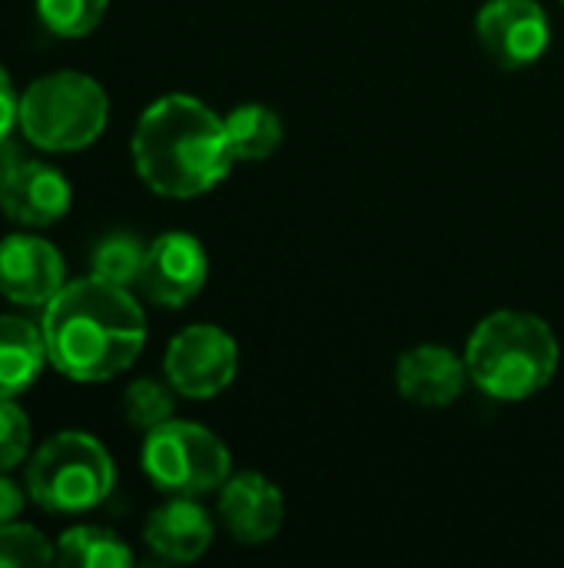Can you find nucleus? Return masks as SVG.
Instances as JSON below:
<instances>
[{
  "label": "nucleus",
  "mask_w": 564,
  "mask_h": 568,
  "mask_svg": "<svg viewBox=\"0 0 564 568\" xmlns=\"http://www.w3.org/2000/svg\"><path fill=\"white\" fill-rule=\"evenodd\" d=\"M206 276H209V256L203 243L189 233H163L146 246L143 273L136 286L150 303L163 310H180L199 296Z\"/></svg>",
  "instance_id": "obj_9"
},
{
  "label": "nucleus",
  "mask_w": 564,
  "mask_h": 568,
  "mask_svg": "<svg viewBox=\"0 0 564 568\" xmlns=\"http://www.w3.org/2000/svg\"><path fill=\"white\" fill-rule=\"evenodd\" d=\"M146 260V243L133 233H110L90 253V273L113 286H136Z\"/></svg>",
  "instance_id": "obj_18"
},
{
  "label": "nucleus",
  "mask_w": 564,
  "mask_h": 568,
  "mask_svg": "<svg viewBox=\"0 0 564 568\" xmlns=\"http://www.w3.org/2000/svg\"><path fill=\"white\" fill-rule=\"evenodd\" d=\"M57 562L70 568H126L133 562V552L110 529L73 526L57 542Z\"/></svg>",
  "instance_id": "obj_17"
},
{
  "label": "nucleus",
  "mask_w": 564,
  "mask_h": 568,
  "mask_svg": "<svg viewBox=\"0 0 564 568\" xmlns=\"http://www.w3.org/2000/svg\"><path fill=\"white\" fill-rule=\"evenodd\" d=\"M562 3H564V0H562Z\"/></svg>",
  "instance_id": "obj_26"
},
{
  "label": "nucleus",
  "mask_w": 564,
  "mask_h": 568,
  "mask_svg": "<svg viewBox=\"0 0 564 568\" xmlns=\"http://www.w3.org/2000/svg\"><path fill=\"white\" fill-rule=\"evenodd\" d=\"M63 286V256L53 243L30 233L0 240V293L10 303L43 310Z\"/></svg>",
  "instance_id": "obj_10"
},
{
  "label": "nucleus",
  "mask_w": 564,
  "mask_h": 568,
  "mask_svg": "<svg viewBox=\"0 0 564 568\" xmlns=\"http://www.w3.org/2000/svg\"><path fill=\"white\" fill-rule=\"evenodd\" d=\"M53 562V549L43 532L20 523L0 526V566H47Z\"/></svg>",
  "instance_id": "obj_21"
},
{
  "label": "nucleus",
  "mask_w": 564,
  "mask_h": 568,
  "mask_svg": "<svg viewBox=\"0 0 564 568\" xmlns=\"http://www.w3.org/2000/svg\"><path fill=\"white\" fill-rule=\"evenodd\" d=\"M233 163L223 116L189 93H166L136 120L133 166L160 196H203L226 180Z\"/></svg>",
  "instance_id": "obj_2"
},
{
  "label": "nucleus",
  "mask_w": 564,
  "mask_h": 568,
  "mask_svg": "<svg viewBox=\"0 0 564 568\" xmlns=\"http://www.w3.org/2000/svg\"><path fill=\"white\" fill-rule=\"evenodd\" d=\"M146 546L166 562H196L213 546V519L193 496H170L143 526Z\"/></svg>",
  "instance_id": "obj_14"
},
{
  "label": "nucleus",
  "mask_w": 564,
  "mask_h": 568,
  "mask_svg": "<svg viewBox=\"0 0 564 568\" xmlns=\"http://www.w3.org/2000/svg\"><path fill=\"white\" fill-rule=\"evenodd\" d=\"M223 126H226V140H229V150H233V160L239 163H259V160H269L279 143H283V120L273 106H263V103H243L236 110H229L223 116Z\"/></svg>",
  "instance_id": "obj_16"
},
{
  "label": "nucleus",
  "mask_w": 564,
  "mask_h": 568,
  "mask_svg": "<svg viewBox=\"0 0 564 568\" xmlns=\"http://www.w3.org/2000/svg\"><path fill=\"white\" fill-rule=\"evenodd\" d=\"M47 359L73 383H106L130 369L146 343V316L126 286L70 280L43 306Z\"/></svg>",
  "instance_id": "obj_1"
},
{
  "label": "nucleus",
  "mask_w": 564,
  "mask_h": 568,
  "mask_svg": "<svg viewBox=\"0 0 564 568\" xmlns=\"http://www.w3.org/2000/svg\"><path fill=\"white\" fill-rule=\"evenodd\" d=\"M219 519L239 546H263L279 536L286 499L263 473H233L219 489Z\"/></svg>",
  "instance_id": "obj_11"
},
{
  "label": "nucleus",
  "mask_w": 564,
  "mask_h": 568,
  "mask_svg": "<svg viewBox=\"0 0 564 568\" xmlns=\"http://www.w3.org/2000/svg\"><path fill=\"white\" fill-rule=\"evenodd\" d=\"M173 386L170 383H160V379H136L126 386L123 393V416L133 429H156L163 426L166 419H173Z\"/></svg>",
  "instance_id": "obj_19"
},
{
  "label": "nucleus",
  "mask_w": 564,
  "mask_h": 568,
  "mask_svg": "<svg viewBox=\"0 0 564 568\" xmlns=\"http://www.w3.org/2000/svg\"><path fill=\"white\" fill-rule=\"evenodd\" d=\"M70 180L40 160H23L0 180V210L23 226H50L70 210Z\"/></svg>",
  "instance_id": "obj_13"
},
{
  "label": "nucleus",
  "mask_w": 564,
  "mask_h": 568,
  "mask_svg": "<svg viewBox=\"0 0 564 568\" xmlns=\"http://www.w3.org/2000/svg\"><path fill=\"white\" fill-rule=\"evenodd\" d=\"M110 0H37L40 23L57 37H86L103 20Z\"/></svg>",
  "instance_id": "obj_20"
},
{
  "label": "nucleus",
  "mask_w": 564,
  "mask_h": 568,
  "mask_svg": "<svg viewBox=\"0 0 564 568\" xmlns=\"http://www.w3.org/2000/svg\"><path fill=\"white\" fill-rule=\"evenodd\" d=\"M20 133L47 153H76L96 143L110 120L106 90L76 70H60L33 80L20 93Z\"/></svg>",
  "instance_id": "obj_4"
},
{
  "label": "nucleus",
  "mask_w": 564,
  "mask_h": 568,
  "mask_svg": "<svg viewBox=\"0 0 564 568\" xmlns=\"http://www.w3.org/2000/svg\"><path fill=\"white\" fill-rule=\"evenodd\" d=\"M20 513H23V493L17 489V483L7 479V473H0V526L17 523Z\"/></svg>",
  "instance_id": "obj_24"
},
{
  "label": "nucleus",
  "mask_w": 564,
  "mask_h": 568,
  "mask_svg": "<svg viewBox=\"0 0 564 568\" xmlns=\"http://www.w3.org/2000/svg\"><path fill=\"white\" fill-rule=\"evenodd\" d=\"M469 366L465 356H459L449 346L422 343L406 349L396 359V389L402 399L422 409H445L452 406L465 386H469Z\"/></svg>",
  "instance_id": "obj_12"
},
{
  "label": "nucleus",
  "mask_w": 564,
  "mask_h": 568,
  "mask_svg": "<svg viewBox=\"0 0 564 568\" xmlns=\"http://www.w3.org/2000/svg\"><path fill=\"white\" fill-rule=\"evenodd\" d=\"M166 383L186 396V399H213L239 373V346L236 339L213 326V323H193L180 329L163 356Z\"/></svg>",
  "instance_id": "obj_7"
},
{
  "label": "nucleus",
  "mask_w": 564,
  "mask_h": 568,
  "mask_svg": "<svg viewBox=\"0 0 564 568\" xmlns=\"http://www.w3.org/2000/svg\"><path fill=\"white\" fill-rule=\"evenodd\" d=\"M116 483L113 459L90 433H57L27 463V496L57 516L96 509Z\"/></svg>",
  "instance_id": "obj_5"
},
{
  "label": "nucleus",
  "mask_w": 564,
  "mask_h": 568,
  "mask_svg": "<svg viewBox=\"0 0 564 568\" xmlns=\"http://www.w3.org/2000/svg\"><path fill=\"white\" fill-rule=\"evenodd\" d=\"M27 156H23V150L17 146V140H13V133L10 136H3L0 140V180L13 170V166H20Z\"/></svg>",
  "instance_id": "obj_25"
},
{
  "label": "nucleus",
  "mask_w": 564,
  "mask_h": 568,
  "mask_svg": "<svg viewBox=\"0 0 564 568\" xmlns=\"http://www.w3.org/2000/svg\"><path fill=\"white\" fill-rule=\"evenodd\" d=\"M465 366L472 386L502 403H522L542 393L562 363L555 329L522 310L489 313L465 343Z\"/></svg>",
  "instance_id": "obj_3"
},
{
  "label": "nucleus",
  "mask_w": 564,
  "mask_h": 568,
  "mask_svg": "<svg viewBox=\"0 0 564 568\" xmlns=\"http://www.w3.org/2000/svg\"><path fill=\"white\" fill-rule=\"evenodd\" d=\"M475 37L502 70H525L545 57L552 20L539 0H489L475 13Z\"/></svg>",
  "instance_id": "obj_8"
},
{
  "label": "nucleus",
  "mask_w": 564,
  "mask_h": 568,
  "mask_svg": "<svg viewBox=\"0 0 564 568\" xmlns=\"http://www.w3.org/2000/svg\"><path fill=\"white\" fill-rule=\"evenodd\" d=\"M30 453V419L10 399H0V473L17 469Z\"/></svg>",
  "instance_id": "obj_22"
},
{
  "label": "nucleus",
  "mask_w": 564,
  "mask_h": 568,
  "mask_svg": "<svg viewBox=\"0 0 564 568\" xmlns=\"http://www.w3.org/2000/svg\"><path fill=\"white\" fill-rule=\"evenodd\" d=\"M20 100H17V90L7 77V70L0 67V140L13 133V126L20 123Z\"/></svg>",
  "instance_id": "obj_23"
},
{
  "label": "nucleus",
  "mask_w": 564,
  "mask_h": 568,
  "mask_svg": "<svg viewBox=\"0 0 564 568\" xmlns=\"http://www.w3.org/2000/svg\"><path fill=\"white\" fill-rule=\"evenodd\" d=\"M47 359L43 329L20 316H0V399L27 393Z\"/></svg>",
  "instance_id": "obj_15"
},
{
  "label": "nucleus",
  "mask_w": 564,
  "mask_h": 568,
  "mask_svg": "<svg viewBox=\"0 0 564 568\" xmlns=\"http://www.w3.org/2000/svg\"><path fill=\"white\" fill-rule=\"evenodd\" d=\"M140 466L163 496L193 499L219 493L233 476V456L226 443L213 429L186 419H166L163 426L150 429L140 449Z\"/></svg>",
  "instance_id": "obj_6"
}]
</instances>
